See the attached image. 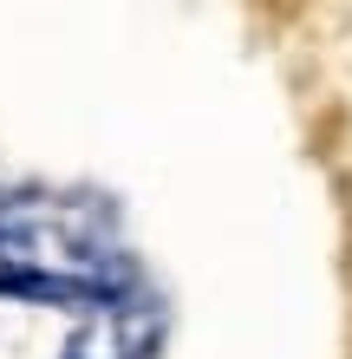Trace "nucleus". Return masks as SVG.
I'll return each instance as SVG.
<instances>
[{
  "label": "nucleus",
  "mask_w": 352,
  "mask_h": 359,
  "mask_svg": "<svg viewBox=\"0 0 352 359\" xmlns=\"http://www.w3.org/2000/svg\"><path fill=\"white\" fill-rule=\"evenodd\" d=\"M66 359H150V320H143V313L98 307L66 340Z\"/></svg>",
  "instance_id": "f257e3e1"
}]
</instances>
